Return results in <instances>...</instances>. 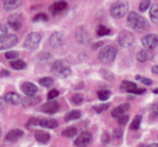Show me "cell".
<instances>
[{"mask_svg":"<svg viewBox=\"0 0 158 147\" xmlns=\"http://www.w3.org/2000/svg\"><path fill=\"white\" fill-rule=\"evenodd\" d=\"M9 75V72L8 71H6V70H2L1 74H0V76H8Z\"/></svg>","mask_w":158,"mask_h":147,"instance_id":"cell-47","label":"cell"},{"mask_svg":"<svg viewBox=\"0 0 158 147\" xmlns=\"http://www.w3.org/2000/svg\"><path fill=\"white\" fill-rule=\"evenodd\" d=\"M150 17L153 23H158V4L155 3L152 5L150 9Z\"/></svg>","mask_w":158,"mask_h":147,"instance_id":"cell-24","label":"cell"},{"mask_svg":"<svg viewBox=\"0 0 158 147\" xmlns=\"http://www.w3.org/2000/svg\"><path fill=\"white\" fill-rule=\"evenodd\" d=\"M19 52L17 51H10V52H6L5 53V56L6 59L8 60H12V59H17L19 57Z\"/></svg>","mask_w":158,"mask_h":147,"instance_id":"cell-38","label":"cell"},{"mask_svg":"<svg viewBox=\"0 0 158 147\" xmlns=\"http://www.w3.org/2000/svg\"><path fill=\"white\" fill-rule=\"evenodd\" d=\"M96 33H97L98 36L103 37V36L108 35L110 33V29L108 28H106V26H104V25H100V26H98V28L96 29Z\"/></svg>","mask_w":158,"mask_h":147,"instance_id":"cell-31","label":"cell"},{"mask_svg":"<svg viewBox=\"0 0 158 147\" xmlns=\"http://www.w3.org/2000/svg\"><path fill=\"white\" fill-rule=\"evenodd\" d=\"M76 38H77L78 41L81 44H87L90 41V35H89L88 31L83 28L78 29V30L76 32Z\"/></svg>","mask_w":158,"mask_h":147,"instance_id":"cell-14","label":"cell"},{"mask_svg":"<svg viewBox=\"0 0 158 147\" xmlns=\"http://www.w3.org/2000/svg\"><path fill=\"white\" fill-rule=\"evenodd\" d=\"M136 88H137V85L135 83L130 82L127 80H124L120 85V89L123 91H127L129 93H132V91Z\"/></svg>","mask_w":158,"mask_h":147,"instance_id":"cell-21","label":"cell"},{"mask_svg":"<svg viewBox=\"0 0 158 147\" xmlns=\"http://www.w3.org/2000/svg\"><path fill=\"white\" fill-rule=\"evenodd\" d=\"M5 100L12 105H18L21 102V98L19 94H17L15 92H9V93L6 94Z\"/></svg>","mask_w":158,"mask_h":147,"instance_id":"cell-19","label":"cell"},{"mask_svg":"<svg viewBox=\"0 0 158 147\" xmlns=\"http://www.w3.org/2000/svg\"><path fill=\"white\" fill-rule=\"evenodd\" d=\"M39 84L44 87H51L54 84V80L51 77H43L39 80Z\"/></svg>","mask_w":158,"mask_h":147,"instance_id":"cell-29","label":"cell"},{"mask_svg":"<svg viewBox=\"0 0 158 147\" xmlns=\"http://www.w3.org/2000/svg\"><path fill=\"white\" fill-rule=\"evenodd\" d=\"M127 21H128V25L130 26V28H131L132 29L138 32L146 31L150 29L149 22L143 16L139 15L138 13L134 11L130 12V14L128 15Z\"/></svg>","mask_w":158,"mask_h":147,"instance_id":"cell-1","label":"cell"},{"mask_svg":"<svg viewBox=\"0 0 158 147\" xmlns=\"http://www.w3.org/2000/svg\"><path fill=\"white\" fill-rule=\"evenodd\" d=\"M7 34V27L4 24H0V37Z\"/></svg>","mask_w":158,"mask_h":147,"instance_id":"cell-42","label":"cell"},{"mask_svg":"<svg viewBox=\"0 0 158 147\" xmlns=\"http://www.w3.org/2000/svg\"><path fill=\"white\" fill-rule=\"evenodd\" d=\"M110 104L109 103H104V104H99V105H95L94 106V110L97 112V113H102L104 111H106L108 108H109Z\"/></svg>","mask_w":158,"mask_h":147,"instance_id":"cell-33","label":"cell"},{"mask_svg":"<svg viewBox=\"0 0 158 147\" xmlns=\"http://www.w3.org/2000/svg\"><path fill=\"white\" fill-rule=\"evenodd\" d=\"M152 72H153L155 75H158V64L155 65V66L152 68Z\"/></svg>","mask_w":158,"mask_h":147,"instance_id":"cell-48","label":"cell"},{"mask_svg":"<svg viewBox=\"0 0 158 147\" xmlns=\"http://www.w3.org/2000/svg\"><path fill=\"white\" fill-rule=\"evenodd\" d=\"M142 44L147 50H153L158 45V37L156 34H147L142 39Z\"/></svg>","mask_w":158,"mask_h":147,"instance_id":"cell-8","label":"cell"},{"mask_svg":"<svg viewBox=\"0 0 158 147\" xmlns=\"http://www.w3.org/2000/svg\"><path fill=\"white\" fill-rule=\"evenodd\" d=\"M39 100L40 99H36L34 96H28V98H26L22 100V105L24 107H31V106L35 105Z\"/></svg>","mask_w":158,"mask_h":147,"instance_id":"cell-27","label":"cell"},{"mask_svg":"<svg viewBox=\"0 0 158 147\" xmlns=\"http://www.w3.org/2000/svg\"><path fill=\"white\" fill-rule=\"evenodd\" d=\"M109 140H110L109 135H108L106 133H105L103 134V136H102V143L105 144V145H106V144L109 143Z\"/></svg>","mask_w":158,"mask_h":147,"instance_id":"cell-43","label":"cell"},{"mask_svg":"<svg viewBox=\"0 0 158 147\" xmlns=\"http://www.w3.org/2000/svg\"><path fill=\"white\" fill-rule=\"evenodd\" d=\"M49 41H50V45L54 48H58L60 46H62L64 44V41H65V39H64V35L61 33V32H54L50 39H49Z\"/></svg>","mask_w":158,"mask_h":147,"instance_id":"cell-11","label":"cell"},{"mask_svg":"<svg viewBox=\"0 0 158 147\" xmlns=\"http://www.w3.org/2000/svg\"><path fill=\"white\" fill-rule=\"evenodd\" d=\"M110 96H111V92L109 91V90H100V91H98V98H99V99L100 100H102V101H106V100H107L109 98H110Z\"/></svg>","mask_w":158,"mask_h":147,"instance_id":"cell-32","label":"cell"},{"mask_svg":"<svg viewBox=\"0 0 158 147\" xmlns=\"http://www.w3.org/2000/svg\"><path fill=\"white\" fill-rule=\"evenodd\" d=\"M117 52H118L117 49L114 46L107 45L100 51V52L98 54V58L101 62H103L105 64L111 63L116 59Z\"/></svg>","mask_w":158,"mask_h":147,"instance_id":"cell-4","label":"cell"},{"mask_svg":"<svg viewBox=\"0 0 158 147\" xmlns=\"http://www.w3.org/2000/svg\"><path fill=\"white\" fill-rule=\"evenodd\" d=\"M149 51L150 50H147V49L140 51L137 54V60L141 63H143V62H146L147 60H149V58H150Z\"/></svg>","mask_w":158,"mask_h":147,"instance_id":"cell-25","label":"cell"},{"mask_svg":"<svg viewBox=\"0 0 158 147\" xmlns=\"http://www.w3.org/2000/svg\"><path fill=\"white\" fill-rule=\"evenodd\" d=\"M145 92V89L144 88H136V89H134L133 91H132V93L131 94H135V95H141V94H143V93H144Z\"/></svg>","mask_w":158,"mask_h":147,"instance_id":"cell-45","label":"cell"},{"mask_svg":"<svg viewBox=\"0 0 158 147\" xmlns=\"http://www.w3.org/2000/svg\"><path fill=\"white\" fill-rule=\"evenodd\" d=\"M8 25L15 30H19L22 26V15L20 13H16L8 17Z\"/></svg>","mask_w":158,"mask_h":147,"instance_id":"cell-10","label":"cell"},{"mask_svg":"<svg viewBox=\"0 0 158 147\" xmlns=\"http://www.w3.org/2000/svg\"><path fill=\"white\" fill-rule=\"evenodd\" d=\"M23 136V132L21 130H19V129H14V130H11L6 136V141L7 142H11V143H14L16 141H18L20 137Z\"/></svg>","mask_w":158,"mask_h":147,"instance_id":"cell-17","label":"cell"},{"mask_svg":"<svg viewBox=\"0 0 158 147\" xmlns=\"http://www.w3.org/2000/svg\"><path fill=\"white\" fill-rule=\"evenodd\" d=\"M135 78L138 79V80H140L143 84L147 85V86H151V85L153 84V81H152L150 78H147V77H141L140 75H136Z\"/></svg>","mask_w":158,"mask_h":147,"instance_id":"cell-40","label":"cell"},{"mask_svg":"<svg viewBox=\"0 0 158 147\" xmlns=\"http://www.w3.org/2000/svg\"><path fill=\"white\" fill-rule=\"evenodd\" d=\"M129 11V3L126 0H118L110 7V14L115 18L123 17Z\"/></svg>","mask_w":158,"mask_h":147,"instance_id":"cell-2","label":"cell"},{"mask_svg":"<svg viewBox=\"0 0 158 147\" xmlns=\"http://www.w3.org/2000/svg\"><path fill=\"white\" fill-rule=\"evenodd\" d=\"M47 20H48V17H47V15L44 14V13H39V14L35 15L34 17H33V21H34V22H40V21L45 22V21H47Z\"/></svg>","mask_w":158,"mask_h":147,"instance_id":"cell-36","label":"cell"},{"mask_svg":"<svg viewBox=\"0 0 158 147\" xmlns=\"http://www.w3.org/2000/svg\"><path fill=\"white\" fill-rule=\"evenodd\" d=\"M34 137H35V140L40 144H46L50 140V134L48 133L41 131V130H38L35 132Z\"/></svg>","mask_w":158,"mask_h":147,"instance_id":"cell-18","label":"cell"},{"mask_svg":"<svg viewBox=\"0 0 158 147\" xmlns=\"http://www.w3.org/2000/svg\"><path fill=\"white\" fill-rule=\"evenodd\" d=\"M153 113L156 116V117H158V103H156L154 106H153Z\"/></svg>","mask_w":158,"mask_h":147,"instance_id":"cell-46","label":"cell"},{"mask_svg":"<svg viewBox=\"0 0 158 147\" xmlns=\"http://www.w3.org/2000/svg\"><path fill=\"white\" fill-rule=\"evenodd\" d=\"M58 109H59V104L56 101H53V100L44 104L41 107V110L44 113H47V114L56 113L58 110Z\"/></svg>","mask_w":158,"mask_h":147,"instance_id":"cell-12","label":"cell"},{"mask_svg":"<svg viewBox=\"0 0 158 147\" xmlns=\"http://www.w3.org/2000/svg\"><path fill=\"white\" fill-rule=\"evenodd\" d=\"M131 109V105L129 103H124L122 105H119L118 106L117 108H115L112 112H111V115L113 118H116L118 119V117H120L121 115H124L129 110Z\"/></svg>","mask_w":158,"mask_h":147,"instance_id":"cell-15","label":"cell"},{"mask_svg":"<svg viewBox=\"0 0 158 147\" xmlns=\"http://www.w3.org/2000/svg\"><path fill=\"white\" fill-rule=\"evenodd\" d=\"M128 122H129V116H127V115H121L120 117L118 118V122L119 125L124 126L128 123Z\"/></svg>","mask_w":158,"mask_h":147,"instance_id":"cell-39","label":"cell"},{"mask_svg":"<svg viewBox=\"0 0 158 147\" xmlns=\"http://www.w3.org/2000/svg\"><path fill=\"white\" fill-rule=\"evenodd\" d=\"M122 135H123V133H122V131H121V130L117 129V130H115V131H114V136H115V138L119 139V138H121V137H122Z\"/></svg>","mask_w":158,"mask_h":147,"instance_id":"cell-44","label":"cell"},{"mask_svg":"<svg viewBox=\"0 0 158 147\" xmlns=\"http://www.w3.org/2000/svg\"><path fill=\"white\" fill-rule=\"evenodd\" d=\"M141 122H142V116H140V115L135 116V118L133 119L132 122L131 123V129L134 130V131H137L140 128Z\"/></svg>","mask_w":158,"mask_h":147,"instance_id":"cell-30","label":"cell"},{"mask_svg":"<svg viewBox=\"0 0 158 147\" xmlns=\"http://www.w3.org/2000/svg\"><path fill=\"white\" fill-rule=\"evenodd\" d=\"M92 139H93V136H92V133H89V132H83L76 139L75 145H77V146L79 147L87 146L91 143Z\"/></svg>","mask_w":158,"mask_h":147,"instance_id":"cell-9","label":"cell"},{"mask_svg":"<svg viewBox=\"0 0 158 147\" xmlns=\"http://www.w3.org/2000/svg\"><path fill=\"white\" fill-rule=\"evenodd\" d=\"M41 39L42 37L39 33L31 32L26 37L24 41V47L28 50H35L38 47L41 41Z\"/></svg>","mask_w":158,"mask_h":147,"instance_id":"cell-5","label":"cell"},{"mask_svg":"<svg viewBox=\"0 0 158 147\" xmlns=\"http://www.w3.org/2000/svg\"><path fill=\"white\" fill-rule=\"evenodd\" d=\"M18 43V37L14 34H6L0 37V50H6Z\"/></svg>","mask_w":158,"mask_h":147,"instance_id":"cell-7","label":"cell"},{"mask_svg":"<svg viewBox=\"0 0 158 147\" xmlns=\"http://www.w3.org/2000/svg\"><path fill=\"white\" fill-rule=\"evenodd\" d=\"M151 5V0H142L140 3V10L142 12H144L148 9V7Z\"/></svg>","mask_w":158,"mask_h":147,"instance_id":"cell-37","label":"cell"},{"mask_svg":"<svg viewBox=\"0 0 158 147\" xmlns=\"http://www.w3.org/2000/svg\"><path fill=\"white\" fill-rule=\"evenodd\" d=\"M70 101L74 105H81L83 101V97L81 94H76L70 99Z\"/></svg>","mask_w":158,"mask_h":147,"instance_id":"cell-34","label":"cell"},{"mask_svg":"<svg viewBox=\"0 0 158 147\" xmlns=\"http://www.w3.org/2000/svg\"><path fill=\"white\" fill-rule=\"evenodd\" d=\"M67 7H68L67 2L64 1V0H61V1H57V2H56V3H54V4L50 6V11H51L54 15H56V14H59V13H61L62 11H64Z\"/></svg>","mask_w":158,"mask_h":147,"instance_id":"cell-16","label":"cell"},{"mask_svg":"<svg viewBox=\"0 0 158 147\" xmlns=\"http://www.w3.org/2000/svg\"><path fill=\"white\" fill-rule=\"evenodd\" d=\"M77 133H78V130L75 127H69V128H67L66 130L63 131L62 135L65 136V137L71 138V137H74Z\"/></svg>","mask_w":158,"mask_h":147,"instance_id":"cell-28","label":"cell"},{"mask_svg":"<svg viewBox=\"0 0 158 147\" xmlns=\"http://www.w3.org/2000/svg\"><path fill=\"white\" fill-rule=\"evenodd\" d=\"M1 134H2V130L0 129V136H1Z\"/></svg>","mask_w":158,"mask_h":147,"instance_id":"cell-50","label":"cell"},{"mask_svg":"<svg viewBox=\"0 0 158 147\" xmlns=\"http://www.w3.org/2000/svg\"><path fill=\"white\" fill-rule=\"evenodd\" d=\"M10 66L15 69V70H22L24 68H26V63L22 60H14L10 62Z\"/></svg>","mask_w":158,"mask_h":147,"instance_id":"cell-26","label":"cell"},{"mask_svg":"<svg viewBox=\"0 0 158 147\" xmlns=\"http://www.w3.org/2000/svg\"><path fill=\"white\" fill-rule=\"evenodd\" d=\"M81 116V112L78 110H73L69 112H68L65 116V121L67 122H71V121H75V120H78L80 119Z\"/></svg>","mask_w":158,"mask_h":147,"instance_id":"cell-23","label":"cell"},{"mask_svg":"<svg viewBox=\"0 0 158 147\" xmlns=\"http://www.w3.org/2000/svg\"><path fill=\"white\" fill-rule=\"evenodd\" d=\"M118 44L122 47H131L134 42V35L128 30H123L118 34Z\"/></svg>","mask_w":158,"mask_h":147,"instance_id":"cell-6","label":"cell"},{"mask_svg":"<svg viewBox=\"0 0 158 147\" xmlns=\"http://www.w3.org/2000/svg\"><path fill=\"white\" fill-rule=\"evenodd\" d=\"M39 125L46 129H55L58 126V122L54 119H43L39 121Z\"/></svg>","mask_w":158,"mask_h":147,"instance_id":"cell-20","label":"cell"},{"mask_svg":"<svg viewBox=\"0 0 158 147\" xmlns=\"http://www.w3.org/2000/svg\"><path fill=\"white\" fill-rule=\"evenodd\" d=\"M154 93H155V94H158V87L154 89Z\"/></svg>","mask_w":158,"mask_h":147,"instance_id":"cell-49","label":"cell"},{"mask_svg":"<svg viewBox=\"0 0 158 147\" xmlns=\"http://www.w3.org/2000/svg\"><path fill=\"white\" fill-rule=\"evenodd\" d=\"M101 74H102L103 77H104L105 79H106L107 81H113L114 78H115L114 75H113L110 71H108V70L102 69V70H101Z\"/></svg>","mask_w":158,"mask_h":147,"instance_id":"cell-35","label":"cell"},{"mask_svg":"<svg viewBox=\"0 0 158 147\" xmlns=\"http://www.w3.org/2000/svg\"><path fill=\"white\" fill-rule=\"evenodd\" d=\"M21 90L27 96H35L37 94V92H38L37 87L34 84L31 83V82L23 83L22 86H21Z\"/></svg>","mask_w":158,"mask_h":147,"instance_id":"cell-13","label":"cell"},{"mask_svg":"<svg viewBox=\"0 0 158 147\" xmlns=\"http://www.w3.org/2000/svg\"><path fill=\"white\" fill-rule=\"evenodd\" d=\"M52 73L59 78H66L70 75L71 70L66 62L56 61L52 66Z\"/></svg>","mask_w":158,"mask_h":147,"instance_id":"cell-3","label":"cell"},{"mask_svg":"<svg viewBox=\"0 0 158 147\" xmlns=\"http://www.w3.org/2000/svg\"><path fill=\"white\" fill-rule=\"evenodd\" d=\"M3 1H6V0H3Z\"/></svg>","mask_w":158,"mask_h":147,"instance_id":"cell-51","label":"cell"},{"mask_svg":"<svg viewBox=\"0 0 158 147\" xmlns=\"http://www.w3.org/2000/svg\"><path fill=\"white\" fill-rule=\"evenodd\" d=\"M57 96H59V92H58L56 89H52V90L48 93V95H47V99H48L49 100H51V99H56Z\"/></svg>","mask_w":158,"mask_h":147,"instance_id":"cell-41","label":"cell"},{"mask_svg":"<svg viewBox=\"0 0 158 147\" xmlns=\"http://www.w3.org/2000/svg\"><path fill=\"white\" fill-rule=\"evenodd\" d=\"M20 4V0H6L4 1V8L6 11H11L17 8Z\"/></svg>","mask_w":158,"mask_h":147,"instance_id":"cell-22","label":"cell"}]
</instances>
